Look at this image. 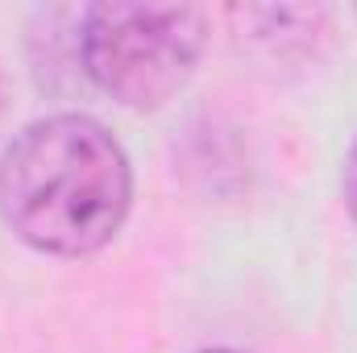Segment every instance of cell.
<instances>
[{
  "mask_svg": "<svg viewBox=\"0 0 357 353\" xmlns=\"http://www.w3.org/2000/svg\"><path fill=\"white\" fill-rule=\"evenodd\" d=\"M208 353H233V350H208Z\"/></svg>",
  "mask_w": 357,
  "mask_h": 353,
  "instance_id": "cell-4",
  "label": "cell"
},
{
  "mask_svg": "<svg viewBox=\"0 0 357 353\" xmlns=\"http://www.w3.org/2000/svg\"><path fill=\"white\" fill-rule=\"evenodd\" d=\"M345 204H349V216L357 220V142L349 150V163H345Z\"/></svg>",
  "mask_w": 357,
  "mask_h": 353,
  "instance_id": "cell-3",
  "label": "cell"
},
{
  "mask_svg": "<svg viewBox=\"0 0 357 353\" xmlns=\"http://www.w3.org/2000/svg\"><path fill=\"white\" fill-rule=\"evenodd\" d=\"M133 175L121 142L91 117L33 121L0 158V216L33 250L84 258L125 225Z\"/></svg>",
  "mask_w": 357,
  "mask_h": 353,
  "instance_id": "cell-1",
  "label": "cell"
},
{
  "mask_svg": "<svg viewBox=\"0 0 357 353\" xmlns=\"http://www.w3.org/2000/svg\"><path fill=\"white\" fill-rule=\"evenodd\" d=\"M204 33V13L191 4H91L79 54L100 91L129 108H158L191 80Z\"/></svg>",
  "mask_w": 357,
  "mask_h": 353,
  "instance_id": "cell-2",
  "label": "cell"
}]
</instances>
